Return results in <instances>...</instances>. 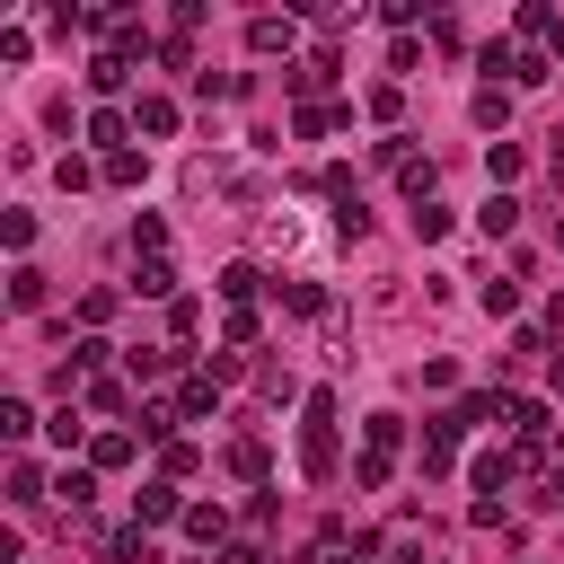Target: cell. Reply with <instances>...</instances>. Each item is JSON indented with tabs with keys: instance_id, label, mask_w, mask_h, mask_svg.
<instances>
[{
	"instance_id": "6da1fadb",
	"label": "cell",
	"mask_w": 564,
	"mask_h": 564,
	"mask_svg": "<svg viewBox=\"0 0 564 564\" xmlns=\"http://www.w3.org/2000/svg\"><path fill=\"white\" fill-rule=\"evenodd\" d=\"M397 449H405V414H370V423H361V458H352V485H361V494H379V485L397 476Z\"/></svg>"
},
{
	"instance_id": "7a4b0ae2",
	"label": "cell",
	"mask_w": 564,
	"mask_h": 564,
	"mask_svg": "<svg viewBox=\"0 0 564 564\" xmlns=\"http://www.w3.org/2000/svg\"><path fill=\"white\" fill-rule=\"evenodd\" d=\"M300 476H308V485L335 476V388H317L308 414H300Z\"/></svg>"
},
{
	"instance_id": "3957f363",
	"label": "cell",
	"mask_w": 564,
	"mask_h": 564,
	"mask_svg": "<svg viewBox=\"0 0 564 564\" xmlns=\"http://www.w3.org/2000/svg\"><path fill=\"white\" fill-rule=\"evenodd\" d=\"M132 520H141V529H159V520H185V494H176V476H150V485L132 494Z\"/></svg>"
},
{
	"instance_id": "277c9868",
	"label": "cell",
	"mask_w": 564,
	"mask_h": 564,
	"mask_svg": "<svg viewBox=\"0 0 564 564\" xmlns=\"http://www.w3.org/2000/svg\"><path fill=\"white\" fill-rule=\"evenodd\" d=\"M458 432H467V423H458V405L423 423V476H449V449H458Z\"/></svg>"
},
{
	"instance_id": "5b68a950",
	"label": "cell",
	"mask_w": 564,
	"mask_h": 564,
	"mask_svg": "<svg viewBox=\"0 0 564 564\" xmlns=\"http://www.w3.org/2000/svg\"><path fill=\"white\" fill-rule=\"evenodd\" d=\"M176 414H185V423L220 414V379H212V370H185V388H176Z\"/></svg>"
},
{
	"instance_id": "8992f818",
	"label": "cell",
	"mask_w": 564,
	"mask_h": 564,
	"mask_svg": "<svg viewBox=\"0 0 564 564\" xmlns=\"http://www.w3.org/2000/svg\"><path fill=\"white\" fill-rule=\"evenodd\" d=\"M176 529H185L194 546H229V511H220V502H185V520H176Z\"/></svg>"
},
{
	"instance_id": "52a82bcc",
	"label": "cell",
	"mask_w": 564,
	"mask_h": 564,
	"mask_svg": "<svg viewBox=\"0 0 564 564\" xmlns=\"http://www.w3.org/2000/svg\"><path fill=\"white\" fill-rule=\"evenodd\" d=\"M97 555L106 564H159V546H150V529L132 520V529H115V538H97Z\"/></svg>"
},
{
	"instance_id": "ba28073f",
	"label": "cell",
	"mask_w": 564,
	"mask_h": 564,
	"mask_svg": "<svg viewBox=\"0 0 564 564\" xmlns=\"http://www.w3.org/2000/svg\"><path fill=\"white\" fill-rule=\"evenodd\" d=\"M132 132L167 141V132H176V97H159V88H150V97H132Z\"/></svg>"
},
{
	"instance_id": "9c48e42d",
	"label": "cell",
	"mask_w": 564,
	"mask_h": 564,
	"mask_svg": "<svg viewBox=\"0 0 564 564\" xmlns=\"http://www.w3.org/2000/svg\"><path fill=\"white\" fill-rule=\"evenodd\" d=\"M176 423H185V414H176V405H159V397H141V405H132V432H141V441H159V449L176 441Z\"/></svg>"
},
{
	"instance_id": "30bf717a",
	"label": "cell",
	"mask_w": 564,
	"mask_h": 564,
	"mask_svg": "<svg viewBox=\"0 0 564 564\" xmlns=\"http://www.w3.org/2000/svg\"><path fill=\"white\" fill-rule=\"evenodd\" d=\"M88 141H97L106 159H115V150H132V115H115V106H97V115H88Z\"/></svg>"
},
{
	"instance_id": "8fae6325",
	"label": "cell",
	"mask_w": 564,
	"mask_h": 564,
	"mask_svg": "<svg viewBox=\"0 0 564 564\" xmlns=\"http://www.w3.org/2000/svg\"><path fill=\"white\" fill-rule=\"evenodd\" d=\"M212 291H220L229 308H256V291H264V273H256V264H220V282H212Z\"/></svg>"
},
{
	"instance_id": "7c38bea8",
	"label": "cell",
	"mask_w": 564,
	"mask_h": 564,
	"mask_svg": "<svg viewBox=\"0 0 564 564\" xmlns=\"http://www.w3.org/2000/svg\"><path fill=\"white\" fill-rule=\"evenodd\" d=\"M132 449H141V432H97L88 441V467L106 476V467H132Z\"/></svg>"
},
{
	"instance_id": "4fadbf2b",
	"label": "cell",
	"mask_w": 564,
	"mask_h": 564,
	"mask_svg": "<svg viewBox=\"0 0 564 564\" xmlns=\"http://www.w3.org/2000/svg\"><path fill=\"white\" fill-rule=\"evenodd\" d=\"M53 494H62V511L79 520V511L97 502V467H62V476H53Z\"/></svg>"
},
{
	"instance_id": "5bb4252c",
	"label": "cell",
	"mask_w": 564,
	"mask_h": 564,
	"mask_svg": "<svg viewBox=\"0 0 564 564\" xmlns=\"http://www.w3.org/2000/svg\"><path fill=\"white\" fill-rule=\"evenodd\" d=\"M247 44H256V53H291L300 26H291V18H247Z\"/></svg>"
},
{
	"instance_id": "9a60e30c",
	"label": "cell",
	"mask_w": 564,
	"mask_h": 564,
	"mask_svg": "<svg viewBox=\"0 0 564 564\" xmlns=\"http://www.w3.org/2000/svg\"><path fill=\"white\" fill-rule=\"evenodd\" d=\"M88 88H97V97H123V88H132V62H123V53H97V62H88Z\"/></svg>"
},
{
	"instance_id": "2e32d148",
	"label": "cell",
	"mask_w": 564,
	"mask_h": 564,
	"mask_svg": "<svg viewBox=\"0 0 564 564\" xmlns=\"http://www.w3.org/2000/svg\"><path fill=\"white\" fill-rule=\"evenodd\" d=\"M132 291H141V300H185V291H176V264H167V256H150V264L132 273Z\"/></svg>"
},
{
	"instance_id": "e0dca14e",
	"label": "cell",
	"mask_w": 564,
	"mask_h": 564,
	"mask_svg": "<svg viewBox=\"0 0 564 564\" xmlns=\"http://www.w3.org/2000/svg\"><path fill=\"white\" fill-rule=\"evenodd\" d=\"M264 467H273V458H264V441H256V432H238V441H229V476L264 485Z\"/></svg>"
},
{
	"instance_id": "ac0fdd59",
	"label": "cell",
	"mask_w": 564,
	"mask_h": 564,
	"mask_svg": "<svg viewBox=\"0 0 564 564\" xmlns=\"http://www.w3.org/2000/svg\"><path fill=\"white\" fill-rule=\"evenodd\" d=\"M9 502H18V511L44 502V467H35V458H9Z\"/></svg>"
},
{
	"instance_id": "d6986e66",
	"label": "cell",
	"mask_w": 564,
	"mask_h": 564,
	"mask_svg": "<svg viewBox=\"0 0 564 564\" xmlns=\"http://www.w3.org/2000/svg\"><path fill=\"white\" fill-rule=\"evenodd\" d=\"M476 123H485V132H502V123H511V88H502V79H485V88H476Z\"/></svg>"
},
{
	"instance_id": "ffe728a7",
	"label": "cell",
	"mask_w": 564,
	"mask_h": 564,
	"mask_svg": "<svg viewBox=\"0 0 564 564\" xmlns=\"http://www.w3.org/2000/svg\"><path fill=\"white\" fill-rule=\"evenodd\" d=\"M511 220H520L511 194H485V203H476V229H485V238H511Z\"/></svg>"
},
{
	"instance_id": "44dd1931",
	"label": "cell",
	"mask_w": 564,
	"mask_h": 564,
	"mask_svg": "<svg viewBox=\"0 0 564 564\" xmlns=\"http://www.w3.org/2000/svg\"><path fill=\"white\" fill-rule=\"evenodd\" d=\"M9 308H18V317L44 308V273H35V264H9Z\"/></svg>"
},
{
	"instance_id": "7402d4cb",
	"label": "cell",
	"mask_w": 564,
	"mask_h": 564,
	"mask_svg": "<svg viewBox=\"0 0 564 564\" xmlns=\"http://www.w3.org/2000/svg\"><path fill=\"white\" fill-rule=\"evenodd\" d=\"M132 256H141V264H150V256H167V220H159V212H141V220H132Z\"/></svg>"
},
{
	"instance_id": "603a6c76",
	"label": "cell",
	"mask_w": 564,
	"mask_h": 564,
	"mask_svg": "<svg viewBox=\"0 0 564 564\" xmlns=\"http://www.w3.org/2000/svg\"><path fill=\"white\" fill-rule=\"evenodd\" d=\"M256 335H264V317H256V308H229V317H220V344H229V352H247Z\"/></svg>"
},
{
	"instance_id": "cb8c5ba5",
	"label": "cell",
	"mask_w": 564,
	"mask_h": 564,
	"mask_svg": "<svg viewBox=\"0 0 564 564\" xmlns=\"http://www.w3.org/2000/svg\"><path fill=\"white\" fill-rule=\"evenodd\" d=\"M485 167H494V194H502V185H511L529 159H520V141H494V150H485Z\"/></svg>"
},
{
	"instance_id": "d4e9b609",
	"label": "cell",
	"mask_w": 564,
	"mask_h": 564,
	"mask_svg": "<svg viewBox=\"0 0 564 564\" xmlns=\"http://www.w3.org/2000/svg\"><path fill=\"white\" fill-rule=\"evenodd\" d=\"M476 308H485V317H511V308H520V282H476Z\"/></svg>"
},
{
	"instance_id": "484cf974",
	"label": "cell",
	"mask_w": 564,
	"mask_h": 564,
	"mask_svg": "<svg viewBox=\"0 0 564 564\" xmlns=\"http://www.w3.org/2000/svg\"><path fill=\"white\" fill-rule=\"evenodd\" d=\"M256 388H264V405H291V397H300V379H291L282 361H264V370H256Z\"/></svg>"
},
{
	"instance_id": "4316f807",
	"label": "cell",
	"mask_w": 564,
	"mask_h": 564,
	"mask_svg": "<svg viewBox=\"0 0 564 564\" xmlns=\"http://www.w3.org/2000/svg\"><path fill=\"white\" fill-rule=\"evenodd\" d=\"M97 167H106V185H141L150 159H141V150H115V159H97Z\"/></svg>"
},
{
	"instance_id": "83f0119b",
	"label": "cell",
	"mask_w": 564,
	"mask_h": 564,
	"mask_svg": "<svg viewBox=\"0 0 564 564\" xmlns=\"http://www.w3.org/2000/svg\"><path fill=\"white\" fill-rule=\"evenodd\" d=\"M282 308H300V317H326V291H317V282H282Z\"/></svg>"
},
{
	"instance_id": "f1b7e54d",
	"label": "cell",
	"mask_w": 564,
	"mask_h": 564,
	"mask_svg": "<svg viewBox=\"0 0 564 564\" xmlns=\"http://www.w3.org/2000/svg\"><path fill=\"white\" fill-rule=\"evenodd\" d=\"M88 405H97V414H123L132 397H123V379H106V370H97V379H88Z\"/></svg>"
},
{
	"instance_id": "f546056e",
	"label": "cell",
	"mask_w": 564,
	"mask_h": 564,
	"mask_svg": "<svg viewBox=\"0 0 564 564\" xmlns=\"http://www.w3.org/2000/svg\"><path fill=\"white\" fill-rule=\"evenodd\" d=\"M0 432L26 441V432H35V405H26V397H0Z\"/></svg>"
},
{
	"instance_id": "4dcf8cb0",
	"label": "cell",
	"mask_w": 564,
	"mask_h": 564,
	"mask_svg": "<svg viewBox=\"0 0 564 564\" xmlns=\"http://www.w3.org/2000/svg\"><path fill=\"white\" fill-rule=\"evenodd\" d=\"M159 467H167V476H176V485H185V476H194V467H203V449H194V441H167V449H159Z\"/></svg>"
},
{
	"instance_id": "1f68e13d",
	"label": "cell",
	"mask_w": 564,
	"mask_h": 564,
	"mask_svg": "<svg viewBox=\"0 0 564 564\" xmlns=\"http://www.w3.org/2000/svg\"><path fill=\"white\" fill-rule=\"evenodd\" d=\"M397 115H405V88H397V79H388V88H370V123H397Z\"/></svg>"
},
{
	"instance_id": "d6a6232c",
	"label": "cell",
	"mask_w": 564,
	"mask_h": 564,
	"mask_svg": "<svg viewBox=\"0 0 564 564\" xmlns=\"http://www.w3.org/2000/svg\"><path fill=\"white\" fill-rule=\"evenodd\" d=\"M0 238L26 256V247H35V212H0Z\"/></svg>"
},
{
	"instance_id": "836d02e7",
	"label": "cell",
	"mask_w": 564,
	"mask_h": 564,
	"mask_svg": "<svg viewBox=\"0 0 564 564\" xmlns=\"http://www.w3.org/2000/svg\"><path fill=\"white\" fill-rule=\"evenodd\" d=\"M441 229H449V203H441V194H432V203H414V238H441Z\"/></svg>"
},
{
	"instance_id": "e575fe53",
	"label": "cell",
	"mask_w": 564,
	"mask_h": 564,
	"mask_svg": "<svg viewBox=\"0 0 564 564\" xmlns=\"http://www.w3.org/2000/svg\"><path fill=\"white\" fill-rule=\"evenodd\" d=\"M194 326H203V308H194V300H167V335H176V344H194Z\"/></svg>"
},
{
	"instance_id": "d590c367",
	"label": "cell",
	"mask_w": 564,
	"mask_h": 564,
	"mask_svg": "<svg viewBox=\"0 0 564 564\" xmlns=\"http://www.w3.org/2000/svg\"><path fill=\"white\" fill-rule=\"evenodd\" d=\"M44 432H53V441H62V449H70V441H97V432H88V423H79V405H62V414H53V423H44Z\"/></svg>"
},
{
	"instance_id": "8d00e7d4",
	"label": "cell",
	"mask_w": 564,
	"mask_h": 564,
	"mask_svg": "<svg viewBox=\"0 0 564 564\" xmlns=\"http://www.w3.org/2000/svg\"><path fill=\"white\" fill-rule=\"evenodd\" d=\"M53 176H62V185H70V194H79V185H97V176H106V167H88V159H53Z\"/></svg>"
},
{
	"instance_id": "74e56055",
	"label": "cell",
	"mask_w": 564,
	"mask_h": 564,
	"mask_svg": "<svg viewBox=\"0 0 564 564\" xmlns=\"http://www.w3.org/2000/svg\"><path fill=\"white\" fill-rule=\"evenodd\" d=\"M220 564H264V546H256V538H229V546H220Z\"/></svg>"
},
{
	"instance_id": "f35d334b",
	"label": "cell",
	"mask_w": 564,
	"mask_h": 564,
	"mask_svg": "<svg viewBox=\"0 0 564 564\" xmlns=\"http://www.w3.org/2000/svg\"><path fill=\"white\" fill-rule=\"evenodd\" d=\"M546 317H555V335H564V291H555V308H546Z\"/></svg>"
}]
</instances>
